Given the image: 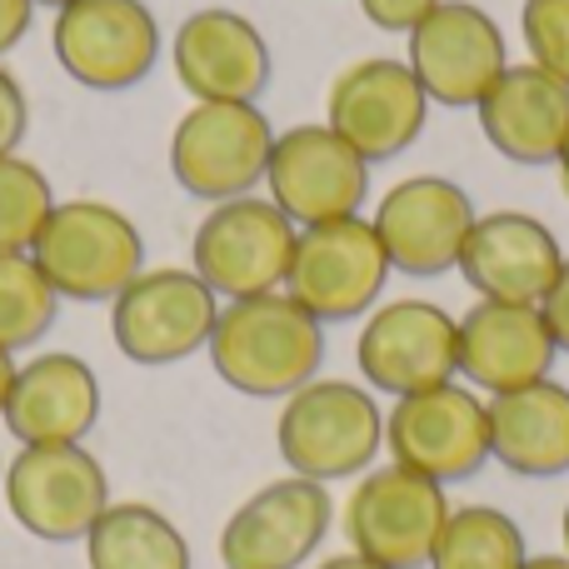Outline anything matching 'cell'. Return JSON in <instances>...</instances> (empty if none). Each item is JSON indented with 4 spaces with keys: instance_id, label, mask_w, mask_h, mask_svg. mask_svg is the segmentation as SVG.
Listing matches in <instances>:
<instances>
[{
    "instance_id": "obj_6",
    "label": "cell",
    "mask_w": 569,
    "mask_h": 569,
    "mask_svg": "<svg viewBox=\"0 0 569 569\" xmlns=\"http://www.w3.org/2000/svg\"><path fill=\"white\" fill-rule=\"evenodd\" d=\"M395 266L365 216L305 226L295 236V260L284 295L300 300L320 325H350L380 305Z\"/></svg>"
},
{
    "instance_id": "obj_11",
    "label": "cell",
    "mask_w": 569,
    "mask_h": 569,
    "mask_svg": "<svg viewBox=\"0 0 569 569\" xmlns=\"http://www.w3.org/2000/svg\"><path fill=\"white\" fill-rule=\"evenodd\" d=\"M430 96L415 80L410 60L365 56L350 60L325 90V126L365 156V166L405 156L425 136Z\"/></svg>"
},
{
    "instance_id": "obj_27",
    "label": "cell",
    "mask_w": 569,
    "mask_h": 569,
    "mask_svg": "<svg viewBox=\"0 0 569 569\" xmlns=\"http://www.w3.org/2000/svg\"><path fill=\"white\" fill-rule=\"evenodd\" d=\"M56 210V186L26 156H0V250H30Z\"/></svg>"
},
{
    "instance_id": "obj_10",
    "label": "cell",
    "mask_w": 569,
    "mask_h": 569,
    "mask_svg": "<svg viewBox=\"0 0 569 569\" xmlns=\"http://www.w3.org/2000/svg\"><path fill=\"white\" fill-rule=\"evenodd\" d=\"M0 490L10 520L46 545L86 540L110 505L106 465L86 445H20Z\"/></svg>"
},
{
    "instance_id": "obj_1",
    "label": "cell",
    "mask_w": 569,
    "mask_h": 569,
    "mask_svg": "<svg viewBox=\"0 0 569 569\" xmlns=\"http://www.w3.org/2000/svg\"><path fill=\"white\" fill-rule=\"evenodd\" d=\"M216 375L250 400H290L325 365V325L284 290L226 300L206 345Z\"/></svg>"
},
{
    "instance_id": "obj_14",
    "label": "cell",
    "mask_w": 569,
    "mask_h": 569,
    "mask_svg": "<svg viewBox=\"0 0 569 569\" xmlns=\"http://www.w3.org/2000/svg\"><path fill=\"white\" fill-rule=\"evenodd\" d=\"M266 190L300 230L325 226V220H350L370 196V166L325 120H310V126H290L284 136H276Z\"/></svg>"
},
{
    "instance_id": "obj_18",
    "label": "cell",
    "mask_w": 569,
    "mask_h": 569,
    "mask_svg": "<svg viewBox=\"0 0 569 569\" xmlns=\"http://www.w3.org/2000/svg\"><path fill=\"white\" fill-rule=\"evenodd\" d=\"M170 66L190 100H260L270 86V46L240 10H190L170 36Z\"/></svg>"
},
{
    "instance_id": "obj_23",
    "label": "cell",
    "mask_w": 569,
    "mask_h": 569,
    "mask_svg": "<svg viewBox=\"0 0 569 569\" xmlns=\"http://www.w3.org/2000/svg\"><path fill=\"white\" fill-rule=\"evenodd\" d=\"M490 410V460L520 480L569 475V385L535 380L485 400Z\"/></svg>"
},
{
    "instance_id": "obj_17",
    "label": "cell",
    "mask_w": 569,
    "mask_h": 569,
    "mask_svg": "<svg viewBox=\"0 0 569 569\" xmlns=\"http://www.w3.org/2000/svg\"><path fill=\"white\" fill-rule=\"evenodd\" d=\"M335 525L330 490L300 475L256 490L220 530L226 569H300L325 545Z\"/></svg>"
},
{
    "instance_id": "obj_5",
    "label": "cell",
    "mask_w": 569,
    "mask_h": 569,
    "mask_svg": "<svg viewBox=\"0 0 569 569\" xmlns=\"http://www.w3.org/2000/svg\"><path fill=\"white\" fill-rule=\"evenodd\" d=\"M295 236H300V226L270 196L220 200L196 226L190 270L220 300L284 290V276H290V260H295Z\"/></svg>"
},
{
    "instance_id": "obj_36",
    "label": "cell",
    "mask_w": 569,
    "mask_h": 569,
    "mask_svg": "<svg viewBox=\"0 0 569 569\" xmlns=\"http://www.w3.org/2000/svg\"><path fill=\"white\" fill-rule=\"evenodd\" d=\"M560 186H565V196H569V146H565V156H560Z\"/></svg>"
},
{
    "instance_id": "obj_12",
    "label": "cell",
    "mask_w": 569,
    "mask_h": 569,
    "mask_svg": "<svg viewBox=\"0 0 569 569\" xmlns=\"http://www.w3.org/2000/svg\"><path fill=\"white\" fill-rule=\"evenodd\" d=\"M56 60L76 86L136 90L160 60V20L146 0H70L50 26Z\"/></svg>"
},
{
    "instance_id": "obj_15",
    "label": "cell",
    "mask_w": 569,
    "mask_h": 569,
    "mask_svg": "<svg viewBox=\"0 0 569 569\" xmlns=\"http://www.w3.org/2000/svg\"><path fill=\"white\" fill-rule=\"evenodd\" d=\"M475 220H480V210L465 196V186L445 176H410L385 190L370 226L400 276L435 280L460 266V250L470 240Z\"/></svg>"
},
{
    "instance_id": "obj_21",
    "label": "cell",
    "mask_w": 569,
    "mask_h": 569,
    "mask_svg": "<svg viewBox=\"0 0 569 569\" xmlns=\"http://www.w3.org/2000/svg\"><path fill=\"white\" fill-rule=\"evenodd\" d=\"M100 420V380L80 355L46 350L16 365L6 430L20 445H86Z\"/></svg>"
},
{
    "instance_id": "obj_20",
    "label": "cell",
    "mask_w": 569,
    "mask_h": 569,
    "mask_svg": "<svg viewBox=\"0 0 569 569\" xmlns=\"http://www.w3.org/2000/svg\"><path fill=\"white\" fill-rule=\"evenodd\" d=\"M565 266V250L545 220L525 210H490L475 220L460 250V276L480 300L540 305Z\"/></svg>"
},
{
    "instance_id": "obj_39",
    "label": "cell",
    "mask_w": 569,
    "mask_h": 569,
    "mask_svg": "<svg viewBox=\"0 0 569 569\" xmlns=\"http://www.w3.org/2000/svg\"><path fill=\"white\" fill-rule=\"evenodd\" d=\"M0 485H6V460H0Z\"/></svg>"
},
{
    "instance_id": "obj_16",
    "label": "cell",
    "mask_w": 569,
    "mask_h": 569,
    "mask_svg": "<svg viewBox=\"0 0 569 569\" xmlns=\"http://www.w3.org/2000/svg\"><path fill=\"white\" fill-rule=\"evenodd\" d=\"M355 365L375 395H415L460 375L455 315L435 300H390L365 315Z\"/></svg>"
},
{
    "instance_id": "obj_25",
    "label": "cell",
    "mask_w": 569,
    "mask_h": 569,
    "mask_svg": "<svg viewBox=\"0 0 569 569\" xmlns=\"http://www.w3.org/2000/svg\"><path fill=\"white\" fill-rule=\"evenodd\" d=\"M525 560V530L510 515L495 505H460L435 540L430 569H520Z\"/></svg>"
},
{
    "instance_id": "obj_9",
    "label": "cell",
    "mask_w": 569,
    "mask_h": 569,
    "mask_svg": "<svg viewBox=\"0 0 569 569\" xmlns=\"http://www.w3.org/2000/svg\"><path fill=\"white\" fill-rule=\"evenodd\" d=\"M450 510L455 505L445 500V485L405 465H380V470H365L345 500V540L355 555L385 569H430Z\"/></svg>"
},
{
    "instance_id": "obj_37",
    "label": "cell",
    "mask_w": 569,
    "mask_h": 569,
    "mask_svg": "<svg viewBox=\"0 0 569 569\" xmlns=\"http://www.w3.org/2000/svg\"><path fill=\"white\" fill-rule=\"evenodd\" d=\"M560 535H565V555H569V505H565V520H560Z\"/></svg>"
},
{
    "instance_id": "obj_38",
    "label": "cell",
    "mask_w": 569,
    "mask_h": 569,
    "mask_svg": "<svg viewBox=\"0 0 569 569\" xmlns=\"http://www.w3.org/2000/svg\"><path fill=\"white\" fill-rule=\"evenodd\" d=\"M36 6H50V10H60V6H70V0H36Z\"/></svg>"
},
{
    "instance_id": "obj_26",
    "label": "cell",
    "mask_w": 569,
    "mask_h": 569,
    "mask_svg": "<svg viewBox=\"0 0 569 569\" xmlns=\"http://www.w3.org/2000/svg\"><path fill=\"white\" fill-rule=\"evenodd\" d=\"M60 315V295L36 266L30 250H0V345L10 355L30 350L50 335Z\"/></svg>"
},
{
    "instance_id": "obj_3",
    "label": "cell",
    "mask_w": 569,
    "mask_h": 569,
    "mask_svg": "<svg viewBox=\"0 0 569 569\" xmlns=\"http://www.w3.org/2000/svg\"><path fill=\"white\" fill-rule=\"evenodd\" d=\"M30 256L60 300L110 305L146 270V236L110 200H56Z\"/></svg>"
},
{
    "instance_id": "obj_28",
    "label": "cell",
    "mask_w": 569,
    "mask_h": 569,
    "mask_svg": "<svg viewBox=\"0 0 569 569\" xmlns=\"http://www.w3.org/2000/svg\"><path fill=\"white\" fill-rule=\"evenodd\" d=\"M520 36L530 50V66L550 70L569 86V0H525Z\"/></svg>"
},
{
    "instance_id": "obj_19",
    "label": "cell",
    "mask_w": 569,
    "mask_h": 569,
    "mask_svg": "<svg viewBox=\"0 0 569 569\" xmlns=\"http://www.w3.org/2000/svg\"><path fill=\"white\" fill-rule=\"evenodd\" d=\"M455 355H460V375L475 390L505 395L550 380L560 345H555L540 305L475 300L465 315H455Z\"/></svg>"
},
{
    "instance_id": "obj_32",
    "label": "cell",
    "mask_w": 569,
    "mask_h": 569,
    "mask_svg": "<svg viewBox=\"0 0 569 569\" xmlns=\"http://www.w3.org/2000/svg\"><path fill=\"white\" fill-rule=\"evenodd\" d=\"M30 20H36V0H0V56H10L30 36Z\"/></svg>"
},
{
    "instance_id": "obj_22",
    "label": "cell",
    "mask_w": 569,
    "mask_h": 569,
    "mask_svg": "<svg viewBox=\"0 0 569 569\" xmlns=\"http://www.w3.org/2000/svg\"><path fill=\"white\" fill-rule=\"evenodd\" d=\"M475 120L510 166H560L569 146V86L540 66H510L475 106Z\"/></svg>"
},
{
    "instance_id": "obj_34",
    "label": "cell",
    "mask_w": 569,
    "mask_h": 569,
    "mask_svg": "<svg viewBox=\"0 0 569 569\" xmlns=\"http://www.w3.org/2000/svg\"><path fill=\"white\" fill-rule=\"evenodd\" d=\"M315 569H385V565H375V560H365V555H330L325 565H315Z\"/></svg>"
},
{
    "instance_id": "obj_24",
    "label": "cell",
    "mask_w": 569,
    "mask_h": 569,
    "mask_svg": "<svg viewBox=\"0 0 569 569\" xmlns=\"http://www.w3.org/2000/svg\"><path fill=\"white\" fill-rule=\"evenodd\" d=\"M90 569H190V540L170 515L140 500H110L86 535Z\"/></svg>"
},
{
    "instance_id": "obj_35",
    "label": "cell",
    "mask_w": 569,
    "mask_h": 569,
    "mask_svg": "<svg viewBox=\"0 0 569 569\" xmlns=\"http://www.w3.org/2000/svg\"><path fill=\"white\" fill-rule=\"evenodd\" d=\"M520 569H569V555H530Z\"/></svg>"
},
{
    "instance_id": "obj_31",
    "label": "cell",
    "mask_w": 569,
    "mask_h": 569,
    "mask_svg": "<svg viewBox=\"0 0 569 569\" xmlns=\"http://www.w3.org/2000/svg\"><path fill=\"white\" fill-rule=\"evenodd\" d=\"M540 315H545V325H550L560 355H569V256H565L560 276H555V284H550V295L540 300Z\"/></svg>"
},
{
    "instance_id": "obj_2",
    "label": "cell",
    "mask_w": 569,
    "mask_h": 569,
    "mask_svg": "<svg viewBox=\"0 0 569 569\" xmlns=\"http://www.w3.org/2000/svg\"><path fill=\"white\" fill-rule=\"evenodd\" d=\"M276 445L290 475L315 485L355 480L385 450V410L375 405L370 385L355 380H320L284 400L276 420Z\"/></svg>"
},
{
    "instance_id": "obj_33",
    "label": "cell",
    "mask_w": 569,
    "mask_h": 569,
    "mask_svg": "<svg viewBox=\"0 0 569 569\" xmlns=\"http://www.w3.org/2000/svg\"><path fill=\"white\" fill-rule=\"evenodd\" d=\"M10 385H16V355L0 345V420H6V400H10Z\"/></svg>"
},
{
    "instance_id": "obj_4",
    "label": "cell",
    "mask_w": 569,
    "mask_h": 569,
    "mask_svg": "<svg viewBox=\"0 0 569 569\" xmlns=\"http://www.w3.org/2000/svg\"><path fill=\"white\" fill-rule=\"evenodd\" d=\"M270 150H276V126L256 100H196L170 136V176L186 196L220 206L256 196Z\"/></svg>"
},
{
    "instance_id": "obj_29",
    "label": "cell",
    "mask_w": 569,
    "mask_h": 569,
    "mask_svg": "<svg viewBox=\"0 0 569 569\" xmlns=\"http://www.w3.org/2000/svg\"><path fill=\"white\" fill-rule=\"evenodd\" d=\"M30 130V100H26V86L0 66V156H16L20 140Z\"/></svg>"
},
{
    "instance_id": "obj_7",
    "label": "cell",
    "mask_w": 569,
    "mask_h": 569,
    "mask_svg": "<svg viewBox=\"0 0 569 569\" xmlns=\"http://www.w3.org/2000/svg\"><path fill=\"white\" fill-rule=\"evenodd\" d=\"M385 450L435 485L475 480L490 465V410L460 380L400 395L385 415Z\"/></svg>"
},
{
    "instance_id": "obj_8",
    "label": "cell",
    "mask_w": 569,
    "mask_h": 569,
    "mask_svg": "<svg viewBox=\"0 0 569 569\" xmlns=\"http://www.w3.org/2000/svg\"><path fill=\"white\" fill-rule=\"evenodd\" d=\"M220 295L196 270H140L110 300V340L130 365H180L210 345Z\"/></svg>"
},
{
    "instance_id": "obj_30",
    "label": "cell",
    "mask_w": 569,
    "mask_h": 569,
    "mask_svg": "<svg viewBox=\"0 0 569 569\" xmlns=\"http://www.w3.org/2000/svg\"><path fill=\"white\" fill-rule=\"evenodd\" d=\"M435 6H440V0H360L365 20H370L375 30H385V36H410Z\"/></svg>"
},
{
    "instance_id": "obj_13",
    "label": "cell",
    "mask_w": 569,
    "mask_h": 569,
    "mask_svg": "<svg viewBox=\"0 0 569 569\" xmlns=\"http://www.w3.org/2000/svg\"><path fill=\"white\" fill-rule=\"evenodd\" d=\"M410 70L425 86L430 106L475 110L490 86L510 70V46L490 10L475 0H440L420 26L410 30Z\"/></svg>"
}]
</instances>
